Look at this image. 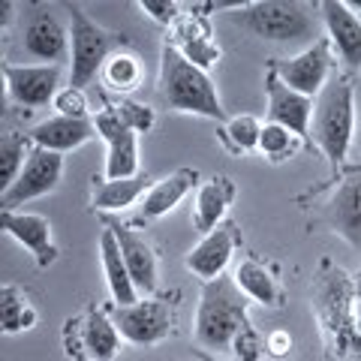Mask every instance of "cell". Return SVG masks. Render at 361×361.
I'll return each instance as SVG.
<instances>
[{
	"mask_svg": "<svg viewBox=\"0 0 361 361\" xmlns=\"http://www.w3.org/2000/svg\"><path fill=\"white\" fill-rule=\"evenodd\" d=\"M0 226L9 238H16L25 250L33 253L39 268H49L58 262V247L51 238V223L42 214L30 211H0Z\"/></svg>",
	"mask_w": 361,
	"mask_h": 361,
	"instance_id": "d6986e66",
	"label": "cell"
},
{
	"mask_svg": "<svg viewBox=\"0 0 361 361\" xmlns=\"http://www.w3.org/2000/svg\"><path fill=\"white\" fill-rule=\"evenodd\" d=\"M265 123L259 121L256 115H232L229 121L223 123L220 139L232 154H250L259 151V135H262Z\"/></svg>",
	"mask_w": 361,
	"mask_h": 361,
	"instance_id": "4dcf8cb0",
	"label": "cell"
},
{
	"mask_svg": "<svg viewBox=\"0 0 361 361\" xmlns=\"http://www.w3.org/2000/svg\"><path fill=\"white\" fill-rule=\"evenodd\" d=\"M235 27H241L247 33H253L259 39L268 42H316V13L310 4L301 0H253L244 4L241 9H235L229 16Z\"/></svg>",
	"mask_w": 361,
	"mask_h": 361,
	"instance_id": "5b68a950",
	"label": "cell"
},
{
	"mask_svg": "<svg viewBox=\"0 0 361 361\" xmlns=\"http://www.w3.org/2000/svg\"><path fill=\"white\" fill-rule=\"evenodd\" d=\"M166 42H172L190 63H196L199 70H205V73L211 70V66H217L220 58H223L220 42L214 39V30L208 25V18L202 13H193L187 4H184V13L178 16V21L169 27Z\"/></svg>",
	"mask_w": 361,
	"mask_h": 361,
	"instance_id": "9a60e30c",
	"label": "cell"
},
{
	"mask_svg": "<svg viewBox=\"0 0 361 361\" xmlns=\"http://www.w3.org/2000/svg\"><path fill=\"white\" fill-rule=\"evenodd\" d=\"M139 9L148 18H154L157 25L172 27L178 21V16L184 13V4H175V0H139Z\"/></svg>",
	"mask_w": 361,
	"mask_h": 361,
	"instance_id": "836d02e7",
	"label": "cell"
},
{
	"mask_svg": "<svg viewBox=\"0 0 361 361\" xmlns=\"http://www.w3.org/2000/svg\"><path fill=\"white\" fill-rule=\"evenodd\" d=\"M238 244H241L238 226L232 220H226L217 226V229L202 235L199 244L187 253L184 265H187V271H193V277H199L202 283H211V280L226 274V268H229L232 253L238 250Z\"/></svg>",
	"mask_w": 361,
	"mask_h": 361,
	"instance_id": "e0dca14e",
	"label": "cell"
},
{
	"mask_svg": "<svg viewBox=\"0 0 361 361\" xmlns=\"http://www.w3.org/2000/svg\"><path fill=\"white\" fill-rule=\"evenodd\" d=\"M199 361H220V358H214V355H205V353H199Z\"/></svg>",
	"mask_w": 361,
	"mask_h": 361,
	"instance_id": "f35d334b",
	"label": "cell"
},
{
	"mask_svg": "<svg viewBox=\"0 0 361 361\" xmlns=\"http://www.w3.org/2000/svg\"><path fill=\"white\" fill-rule=\"evenodd\" d=\"M54 109H58V115H66V118H90V103H87L85 87H73V85L61 87V94L54 97Z\"/></svg>",
	"mask_w": 361,
	"mask_h": 361,
	"instance_id": "d6a6232c",
	"label": "cell"
},
{
	"mask_svg": "<svg viewBox=\"0 0 361 361\" xmlns=\"http://www.w3.org/2000/svg\"><path fill=\"white\" fill-rule=\"evenodd\" d=\"M262 353H265V341L259 337V331L253 329V325L250 329H244L238 334V341H235V346H232L235 361H259Z\"/></svg>",
	"mask_w": 361,
	"mask_h": 361,
	"instance_id": "e575fe53",
	"label": "cell"
},
{
	"mask_svg": "<svg viewBox=\"0 0 361 361\" xmlns=\"http://www.w3.org/2000/svg\"><path fill=\"white\" fill-rule=\"evenodd\" d=\"M157 87H160V97L169 109L223 123L229 121L211 75L199 70L196 63H190L172 42H163L160 49V85Z\"/></svg>",
	"mask_w": 361,
	"mask_h": 361,
	"instance_id": "277c9868",
	"label": "cell"
},
{
	"mask_svg": "<svg viewBox=\"0 0 361 361\" xmlns=\"http://www.w3.org/2000/svg\"><path fill=\"white\" fill-rule=\"evenodd\" d=\"M193 190H199V172L196 169H175L172 175L154 180V187L139 202L142 220H160L169 211H175Z\"/></svg>",
	"mask_w": 361,
	"mask_h": 361,
	"instance_id": "7402d4cb",
	"label": "cell"
},
{
	"mask_svg": "<svg viewBox=\"0 0 361 361\" xmlns=\"http://www.w3.org/2000/svg\"><path fill=\"white\" fill-rule=\"evenodd\" d=\"M349 175H361V160L358 163H346L341 169V178H349ZM341 178H337V180H341Z\"/></svg>",
	"mask_w": 361,
	"mask_h": 361,
	"instance_id": "74e56055",
	"label": "cell"
},
{
	"mask_svg": "<svg viewBox=\"0 0 361 361\" xmlns=\"http://www.w3.org/2000/svg\"><path fill=\"white\" fill-rule=\"evenodd\" d=\"M250 298L238 289L232 277H217L202 283L196 310V343L211 353H232L244 329H250Z\"/></svg>",
	"mask_w": 361,
	"mask_h": 361,
	"instance_id": "3957f363",
	"label": "cell"
},
{
	"mask_svg": "<svg viewBox=\"0 0 361 361\" xmlns=\"http://www.w3.org/2000/svg\"><path fill=\"white\" fill-rule=\"evenodd\" d=\"M235 196H238V187L229 175H214L205 184H199L193 202V226L202 235L217 229L220 223H226V214H229Z\"/></svg>",
	"mask_w": 361,
	"mask_h": 361,
	"instance_id": "603a6c76",
	"label": "cell"
},
{
	"mask_svg": "<svg viewBox=\"0 0 361 361\" xmlns=\"http://www.w3.org/2000/svg\"><path fill=\"white\" fill-rule=\"evenodd\" d=\"M106 226L115 232V238L121 244V253H123V262L130 268V277L139 295H154L157 286H160V265H157V253L151 241L139 235L133 226H123V223H115V220H106Z\"/></svg>",
	"mask_w": 361,
	"mask_h": 361,
	"instance_id": "ac0fdd59",
	"label": "cell"
},
{
	"mask_svg": "<svg viewBox=\"0 0 361 361\" xmlns=\"http://www.w3.org/2000/svg\"><path fill=\"white\" fill-rule=\"evenodd\" d=\"M319 13L325 25V37H329L337 61L349 73L361 70V16L349 6V0H322Z\"/></svg>",
	"mask_w": 361,
	"mask_h": 361,
	"instance_id": "2e32d148",
	"label": "cell"
},
{
	"mask_svg": "<svg viewBox=\"0 0 361 361\" xmlns=\"http://www.w3.org/2000/svg\"><path fill=\"white\" fill-rule=\"evenodd\" d=\"M61 178H63V154L33 148L21 175L16 178V184L0 193V211H16L18 205H27L33 199L54 193Z\"/></svg>",
	"mask_w": 361,
	"mask_h": 361,
	"instance_id": "9c48e42d",
	"label": "cell"
},
{
	"mask_svg": "<svg viewBox=\"0 0 361 361\" xmlns=\"http://www.w3.org/2000/svg\"><path fill=\"white\" fill-rule=\"evenodd\" d=\"M99 78H103V85L111 90V94L127 97V94H133V90L142 87L145 66H142V61H139V54L121 49V51H115V54H111V58L106 61Z\"/></svg>",
	"mask_w": 361,
	"mask_h": 361,
	"instance_id": "83f0119b",
	"label": "cell"
},
{
	"mask_svg": "<svg viewBox=\"0 0 361 361\" xmlns=\"http://www.w3.org/2000/svg\"><path fill=\"white\" fill-rule=\"evenodd\" d=\"M121 341L106 307H87L63 322V353L73 361H111L121 353Z\"/></svg>",
	"mask_w": 361,
	"mask_h": 361,
	"instance_id": "52a82bcc",
	"label": "cell"
},
{
	"mask_svg": "<svg viewBox=\"0 0 361 361\" xmlns=\"http://www.w3.org/2000/svg\"><path fill=\"white\" fill-rule=\"evenodd\" d=\"M33 148H37V145L30 142L27 133H6L4 139H0V178H4L0 180V193L16 184V178L21 175V169H25Z\"/></svg>",
	"mask_w": 361,
	"mask_h": 361,
	"instance_id": "f1b7e54d",
	"label": "cell"
},
{
	"mask_svg": "<svg viewBox=\"0 0 361 361\" xmlns=\"http://www.w3.org/2000/svg\"><path fill=\"white\" fill-rule=\"evenodd\" d=\"M358 301H361V292H358L355 277L346 268L325 259L319 265V274L313 280L310 307H313L316 322H319L325 358L329 361H346L353 355Z\"/></svg>",
	"mask_w": 361,
	"mask_h": 361,
	"instance_id": "6da1fadb",
	"label": "cell"
},
{
	"mask_svg": "<svg viewBox=\"0 0 361 361\" xmlns=\"http://www.w3.org/2000/svg\"><path fill=\"white\" fill-rule=\"evenodd\" d=\"M37 322L39 313L27 292L16 283H4V289H0V329H4V334L30 331Z\"/></svg>",
	"mask_w": 361,
	"mask_h": 361,
	"instance_id": "4316f807",
	"label": "cell"
},
{
	"mask_svg": "<svg viewBox=\"0 0 361 361\" xmlns=\"http://www.w3.org/2000/svg\"><path fill=\"white\" fill-rule=\"evenodd\" d=\"M97 135L106 142V172L109 180L135 178L139 172V133H133L115 106H106L94 115Z\"/></svg>",
	"mask_w": 361,
	"mask_h": 361,
	"instance_id": "30bf717a",
	"label": "cell"
},
{
	"mask_svg": "<svg viewBox=\"0 0 361 361\" xmlns=\"http://www.w3.org/2000/svg\"><path fill=\"white\" fill-rule=\"evenodd\" d=\"M292 349V337H289V331H271V334H265V353H271V355H286Z\"/></svg>",
	"mask_w": 361,
	"mask_h": 361,
	"instance_id": "d590c367",
	"label": "cell"
},
{
	"mask_svg": "<svg viewBox=\"0 0 361 361\" xmlns=\"http://www.w3.org/2000/svg\"><path fill=\"white\" fill-rule=\"evenodd\" d=\"M30 142L37 148L54 151V154H70L75 148H82L97 135L94 118H66V115H54L39 121L30 133Z\"/></svg>",
	"mask_w": 361,
	"mask_h": 361,
	"instance_id": "44dd1931",
	"label": "cell"
},
{
	"mask_svg": "<svg viewBox=\"0 0 361 361\" xmlns=\"http://www.w3.org/2000/svg\"><path fill=\"white\" fill-rule=\"evenodd\" d=\"M353 358L361 361V301H358V319H355V337H353Z\"/></svg>",
	"mask_w": 361,
	"mask_h": 361,
	"instance_id": "8d00e7d4",
	"label": "cell"
},
{
	"mask_svg": "<svg viewBox=\"0 0 361 361\" xmlns=\"http://www.w3.org/2000/svg\"><path fill=\"white\" fill-rule=\"evenodd\" d=\"M265 94H268L265 121L268 123H280V127L298 133L301 139L310 145V127H313L316 99L304 97V94H298V90H292L289 85H283V78L274 73V66H271V63L265 70Z\"/></svg>",
	"mask_w": 361,
	"mask_h": 361,
	"instance_id": "5bb4252c",
	"label": "cell"
},
{
	"mask_svg": "<svg viewBox=\"0 0 361 361\" xmlns=\"http://www.w3.org/2000/svg\"><path fill=\"white\" fill-rule=\"evenodd\" d=\"M355 283H358V292H361V268H358V274H355Z\"/></svg>",
	"mask_w": 361,
	"mask_h": 361,
	"instance_id": "ab89813d",
	"label": "cell"
},
{
	"mask_svg": "<svg viewBox=\"0 0 361 361\" xmlns=\"http://www.w3.org/2000/svg\"><path fill=\"white\" fill-rule=\"evenodd\" d=\"M313 223L341 235L349 247H361V175L337 180Z\"/></svg>",
	"mask_w": 361,
	"mask_h": 361,
	"instance_id": "4fadbf2b",
	"label": "cell"
},
{
	"mask_svg": "<svg viewBox=\"0 0 361 361\" xmlns=\"http://www.w3.org/2000/svg\"><path fill=\"white\" fill-rule=\"evenodd\" d=\"M21 45H25V51L30 58L61 66L66 58H70V30H66L49 9H39V13H33L27 18Z\"/></svg>",
	"mask_w": 361,
	"mask_h": 361,
	"instance_id": "ffe728a7",
	"label": "cell"
},
{
	"mask_svg": "<svg viewBox=\"0 0 361 361\" xmlns=\"http://www.w3.org/2000/svg\"><path fill=\"white\" fill-rule=\"evenodd\" d=\"M61 75L63 70L58 63H4L6 94L25 109L54 106V97L61 94Z\"/></svg>",
	"mask_w": 361,
	"mask_h": 361,
	"instance_id": "7c38bea8",
	"label": "cell"
},
{
	"mask_svg": "<svg viewBox=\"0 0 361 361\" xmlns=\"http://www.w3.org/2000/svg\"><path fill=\"white\" fill-rule=\"evenodd\" d=\"M304 145L307 142H304L298 133L280 127V123H268V121L262 127V135H259V154L271 163L292 160V157H298V151L304 148Z\"/></svg>",
	"mask_w": 361,
	"mask_h": 361,
	"instance_id": "f546056e",
	"label": "cell"
},
{
	"mask_svg": "<svg viewBox=\"0 0 361 361\" xmlns=\"http://www.w3.org/2000/svg\"><path fill=\"white\" fill-rule=\"evenodd\" d=\"M274 73L283 78V85H289L292 90H298L304 97H319L322 87L329 85L331 78V66H334V51L329 37H319L313 45H307L304 51L292 54L283 61H271Z\"/></svg>",
	"mask_w": 361,
	"mask_h": 361,
	"instance_id": "8fae6325",
	"label": "cell"
},
{
	"mask_svg": "<svg viewBox=\"0 0 361 361\" xmlns=\"http://www.w3.org/2000/svg\"><path fill=\"white\" fill-rule=\"evenodd\" d=\"M154 184L148 175H135V178H123V180H109V178H99L94 180V190H90V208L94 211H123L130 205H139Z\"/></svg>",
	"mask_w": 361,
	"mask_h": 361,
	"instance_id": "484cf974",
	"label": "cell"
},
{
	"mask_svg": "<svg viewBox=\"0 0 361 361\" xmlns=\"http://www.w3.org/2000/svg\"><path fill=\"white\" fill-rule=\"evenodd\" d=\"M355 139V85L353 75H331L322 94L316 97L310 145H316L331 166L329 187L337 184L341 169L346 166L349 148Z\"/></svg>",
	"mask_w": 361,
	"mask_h": 361,
	"instance_id": "7a4b0ae2",
	"label": "cell"
},
{
	"mask_svg": "<svg viewBox=\"0 0 361 361\" xmlns=\"http://www.w3.org/2000/svg\"><path fill=\"white\" fill-rule=\"evenodd\" d=\"M121 337L133 346H157L172 337L175 331V304L160 295H148L139 298L135 304L111 310Z\"/></svg>",
	"mask_w": 361,
	"mask_h": 361,
	"instance_id": "ba28073f",
	"label": "cell"
},
{
	"mask_svg": "<svg viewBox=\"0 0 361 361\" xmlns=\"http://www.w3.org/2000/svg\"><path fill=\"white\" fill-rule=\"evenodd\" d=\"M127 39L97 25L78 4L70 6V85L85 87L103 73L106 61L121 51Z\"/></svg>",
	"mask_w": 361,
	"mask_h": 361,
	"instance_id": "8992f818",
	"label": "cell"
},
{
	"mask_svg": "<svg viewBox=\"0 0 361 361\" xmlns=\"http://www.w3.org/2000/svg\"><path fill=\"white\" fill-rule=\"evenodd\" d=\"M99 262H103V277H106V286L111 292L118 307H127V304L139 301V289H135L133 277H130V268L123 262V253H121V244L115 238V232L103 229L99 235Z\"/></svg>",
	"mask_w": 361,
	"mask_h": 361,
	"instance_id": "d4e9b609",
	"label": "cell"
},
{
	"mask_svg": "<svg viewBox=\"0 0 361 361\" xmlns=\"http://www.w3.org/2000/svg\"><path fill=\"white\" fill-rule=\"evenodd\" d=\"M115 109H118V115L123 118V123H127L133 133H151V127L157 123L154 109L145 106V103H135V99H118Z\"/></svg>",
	"mask_w": 361,
	"mask_h": 361,
	"instance_id": "1f68e13d",
	"label": "cell"
},
{
	"mask_svg": "<svg viewBox=\"0 0 361 361\" xmlns=\"http://www.w3.org/2000/svg\"><path fill=\"white\" fill-rule=\"evenodd\" d=\"M232 280L238 283V289H241L253 304H262V307H274V310L283 307V301H286L283 286H280L274 268H271L268 262H262V259L244 256L241 262L235 265Z\"/></svg>",
	"mask_w": 361,
	"mask_h": 361,
	"instance_id": "cb8c5ba5",
	"label": "cell"
}]
</instances>
